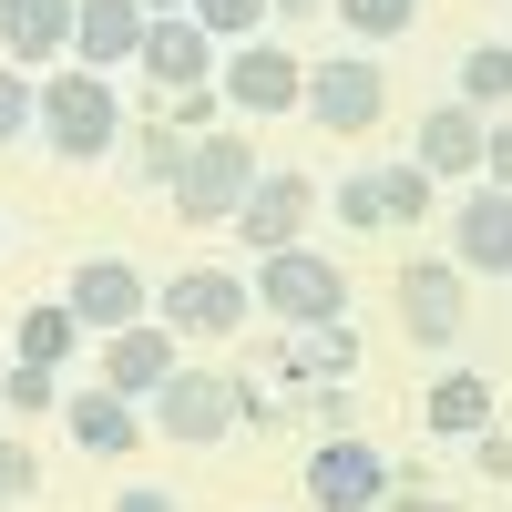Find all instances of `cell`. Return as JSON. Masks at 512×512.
<instances>
[{"instance_id":"cell-31","label":"cell","mask_w":512,"mask_h":512,"mask_svg":"<svg viewBox=\"0 0 512 512\" xmlns=\"http://www.w3.org/2000/svg\"><path fill=\"white\" fill-rule=\"evenodd\" d=\"M390 512H461L451 492H431L420 472H390Z\"/></svg>"},{"instance_id":"cell-9","label":"cell","mask_w":512,"mask_h":512,"mask_svg":"<svg viewBox=\"0 0 512 512\" xmlns=\"http://www.w3.org/2000/svg\"><path fill=\"white\" fill-rule=\"evenodd\" d=\"M216 41L195 31V11H154L144 21V41H134V72L154 82V103H175V93H205V82H216Z\"/></svg>"},{"instance_id":"cell-27","label":"cell","mask_w":512,"mask_h":512,"mask_svg":"<svg viewBox=\"0 0 512 512\" xmlns=\"http://www.w3.org/2000/svg\"><path fill=\"white\" fill-rule=\"evenodd\" d=\"M338 226H349V236H379V226H390V216H379V164H359V175L338 185Z\"/></svg>"},{"instance_id":"cell-35","label":"cell","mask_w":512,"mask_h":512,"mask_svg":"<svg viewBox=\"0 0 512 512\" xmlns=\"http://www.w3.org/2000/svg\"><path fill=\"white\" fill-rule=\"evenodd\" d=\"M144 11H185V0H144Z\"/></svg>"},{"instance_id":"cell-24","label":"cell","mask_w":512,"mask_h":512,"mask_svg":"<svg viewBox=\"0 0 512 512\" xmlns=\"http://www.w3.org/2000/svg\"><path fill=\"white\" fill-rule=\"evenodd\" d=\"M379 216L420 226V216H431V175H420V164H379Z\"/></svg>"},{"instance_id":"cell-17","label":"cell","mask_w":512,"mask_h":512,"mask_svg":"<svg viewBox=\"0 0 512 512\" xmlns=\"http://www.w3.org/2000/svg\"><path fill=\"white\" fill-rule=\"evenodd\" d=\"M144 0H72V52L82 72H113V62H134V41H144Z\"/></svg>"},{"instance_id":"cell-3","label":"cell","mask_w":512,"mask_h":512,"mask_svg":"<svg viewBox=\"0 0 512 512\" xmlns=\"http://www.w3.org/2000/svg\"><path fill=\"white\" fill-rule=\"evenodd\" d=\"M246 185H256V144H246V134H195L164 195H175L185 226H226L236 205H246Z\"/></svg>"},{"instance_id":"cell-13","label":"cell","mask_w":512,"mask_h":512,"mask_svg":"<svg viewBox=\"0 0 512 512\" xmlns=\"http://www.w3.org/2000/svg\"><path fill=\"white\" fill-rule=\"evenodd\" d=\"M62 431L72 451H93V461H134L144 451V400H123V390H62Z\"/></svg>"},{"instance_id":"cell-14","label":"cell","mask_w":512,"mask_h":512,"mask_svg":"<svg viewBox=\"0 0 512 512\" xmlns=\"http://www.w3.org/2000/svg\"><path fill=\"white\" fill-rule=\"evenodd\" d=\"M164 379H175V328H164V318L103 328V390H123V400H154Z\"/></svg>"},{"instance_id":"cell-1","label":"cell","mask_w":512,"mask_h":512,"mask_svg":"<svg viewBox=\"0 0 512 512\" xmlns=\"http://www.w3.org/2000/svg\"><path fill=\"white\" fill-rule=\"evenodd\" d=\"M256 308L287 328H338L349 318V267L318 246H277V256H256Z\"/></svg>"},{"instance_id":"cell-11","label":"cell","mask_w":512,"mask_h":512,"mask_svg":"<svg viewBox=\"0 0 512 512\" xmlns=\"http://www.w3.org/2000/svg\"><path fill=\"white\" fill-rule=\"evenodd\" d=\"M308 502L318 512H369V502H390V461H379L359 431H328L308 451Z\"/></svg>"},{"instance_id":"cell-8","label":"cell","mask_w":512,"mask_h":512,"mask_svg":"<svg viewBox=\"0 0 512 512\" xmlns=\"http://www.w3.org/2000/svg\"><path fill=\"white\" fill-rule=\"evenodd\" d=\"M246 277H226V267H175V277H164L154 287V318L164 328H175V338H236L246 328Z\"/></svg>"},{"instance_id":"cell-20","label":"cell","mask_w":512,"mask_h":512,"mask_svg":"<svg viewBox=\"0 0 512 512\" xmlns=\"http://www.w3.org/2000/svg\"><path fill=\"white\" fill-rule=\"evenodd\" d=\"M185 144H195V134L154 103V123L134 134V185H144V195H164V185H175V164H185Z\"/></svg>"},{"instance_id":"cell-36","label":"cell","mask_w":512,"mask_h":512,"mask_svg":"<svg viewBox=\"0 0 512 512\" xmlns=\"http://www.w3.org/2000/svg\"><path fill=\"white\" fill-rule=\"evenodd\" d=\"M0 512H21V502H0Z\"/></svg>"},{"instance_id":"cell-29","label":"cell","mask_w":512,"mask_h":512,"mask_svg":"<svg viewBox=\"0 0 512 512\" xmlns=\"http://www.w3.org/2000/svg\"><path fill=\"white\" fill-rule=\"evenodd\" d=\"M21 492H41V451L0 431V502H21Z\"/></svg>"},{"instance_id":"cell-21","label":"cell","mask_w":512,"mask_h":512,"mask_svg":"<svg viewBox=\"0 0 512 512\" xmlns=\"http://www.w3.org/2000/svg\"><path fill=\"white\" fill-rule=\"evenodd\" d=\"M11 338H21V359L62 369V359H72V338H82V318L62 308V297H41V308H21V318H11Z\"/></svg>"},{"instance_id":"cell-33","label":"cell","mask_w":512,"mask_h":512,"mask_svg":"<svg viewBox=\"0 0 512 512\" xmlns=\"http://www.w3.org/2000/svg\"><path fill=\"white\" fill-rule=\"evenodd\" d=\"M113 512H185L175 492H113Z\"/></svg>"},{"instance_id":"cell-12","label":"cell","mask_w":512,"mask_h":512,"mask_svg":"<svg viewBox=\"0 0 512 512\" xmlns=\"http://www.w3.org/2000/svg\"><path fill=\"white\" fill-rule=\"evenodd\" d=\"M62 308L82 318V328H134V318H154V287L134 277V267H123V256H82V267H72V287H62Z\"/></svg>"},{"instance_id":"cell-32","label":"cell","mask_w":512,"mask_h":512,"mask_svg":"<svg viewBox=\"0 0 512 512\" xmlns=\"http://www.w3.org/2000/svg\"><path fill=\"white\" fill-rule=\"evenodd\" d=\"M482 175H492V185H512V113H502V123H482Z\"/></svg>"},{"instance_id":"cell-2","label":"cell","mask_w":512,"mask_h":512,"mask_svg":"<svg viewBox=\"0 0 512 512\" xmlns=\"http://www.w3.org/2000/svg\"><path fill=\"white\" fill-rule=\"evenodd\" d=\"M31 134L52 144L62 164H103L113 134H123V103H113V82L103 72H62V82H41V113H31Z\"/></svg>"},{"instance_id":"cell-18","label":"cell","mask_w":512,"mask_h":512,"mask_svg":"<svg viewBox=\"0 0 512 512\" xmlns=\"http://www.w3.org/2000/svg\"><path fill=\"white\" fill-rule=\"evenodd\" d=\"M0 52H11L21 72L62 62L72 52V0H0Z\"/></svg>"},{"instance_id":"cell-22","label":"cell","mask_w":512,"mask_h":512,"mask_svg":"<svg viewBox=\"0 0 512 512\" xmlns=\"http://www.w3.org/2000/svg\"><path fill=\"white\" fill-rule=\"evenodd\" d=\"M461 103H472V113L512 103V41H482V52H461Z\"/></svg>"},{"instance_id":"cell-7","label":"cell","mask_w":512,"mask_h":512,"mask_svg":"<svg viewBox=\"0 0 512 512\" xmlns=\"http://www.w3.org/2000/svg\"><path fill=\"white\" fill-rule=\"evenodd\" d=\"M297 113H308L318 134H369V123L390 113V72H379L369 52H338V62H318V72H308Z\"/></svg>"},{"instance_id":"cell-5","label":"cell","mask_w":512,"mask_h":512,"mask_svg":"<svg viewBox=\"0 0 512 512\" xmlns=\"http://www.w3.org/2000/svg\"><path fill=\"white\" fill-rule=\"evenodd\" d=\"M390 308H400V328L420 338V349H451V338L472 328V277H461L451 256H410V267L390 277Z\"/></svg>"},{"instance_id":"cell-16","label":"cell","mask_w":512,"mask_h":512,"mask_svg":"<svg viewBox=\"0 0 512 512\" xmlns=\"http://www.w3.org/2000/svg\"><path fill=\"white\" fill-rule=\"evenodd\" d=\"M410 164H420V175H482V113L472 103H431V113H420L410 123Z\"/></svg>"},{"instance_id":"cell-28","label":"cell","mask_w":512,"mask_h":512,"mask_svg":"<svg viewBox=\"0 0 512 512\" xmlns=\"http://www.w3.org/2000/svg\"><path fill=\"white\" fill-rule=\"evenodd\" d=\"M31 113H41V82L11 62V72H0V144H21V134H31Z\"/></svg>"},{"instance_id":"cell-19","label":"cell","mask_w":512,"mask_h":512,"mask_svg":"<svg viewBox=\"0 0 512 512\" xmlns=\"http://www.w3.org/2000/svg\"><path fill=\"white\" fill-rule=\"evenodd\" d=\"M420 410H431V431H441V441H472V431H492V410H502V400H492V379H482V369H441Z\"/></svg>"},{"instance_id":"cell-30","label":"cell","mask_w":512,"mask_h":512,"mask_svg":"<svg viewBox=\"0 0 512 512\" xmlns=\"http://www.w3.org/2000/svg\"><path fill=\"white\" fill-rule=\"evenodd\" d=\"M472 472H482V482H512V431H502V420L472 431Z\"/></svg>"},{"instance_id":"cell-10","label":"cell","mask_w":512,"mask_h":512,"mask_svg":"<svg viewBox=\"0 0 512 512\" xmlns=\"http://www.w3.org/2000/svg\"><path fill=\"white\" fill-rule=\"evenodd\" d=\"M308 216H318V185L297 175V164H256V185L236 205V226L256 256H277V246H308Z\"/></svg>"},{"instance_id":"cell-4","label":"cell","mask_w":512,"mask_h":512,"mask_svg":"<svg viewBox=\"0 0 512 512\" xmlns=\"http://www.w3.org/2000/svg\"><path fill=\"white\" fill-rule=\"evenodd\" d=\"M297 93H308V62L287 52V41H226V62H216V103H236L246 123H267V113H297Z\"/></svg>"},{"instance_id":"cell-23","label":"cell","mask_w":512,"mask_h":512,"mask_svg":"<svg viewBox=\"0 0 512 512\" xmlns=\"http://www.w3.org/2000/svg\"><path fill=\"white\" fill-rule=\"evenodd\" d=\"M185 11H195V31L216 41V52H226V41H256V31H267V0H185Z\"/></svg>"},{"instance_id":"cell-6","label":"cell","mask_w":512,"mask_h":512,"mask_svg":"<svg viewBox=\"0 0 512 512\" xmlns=\"http://www.w3.org/2000/svg\"><path fill=\"white\" fill-rule=\"evenodd\" d=\"M236 410H256L236 379L185 369V359H175V379L154 390V431H164V441H185V451H205V441H226V431H236Z\"/></svg>"},{"instance_id":"cell-34","label":"cell","mask_w":512,"mask_h":512,"mask_svg":"<svg viewBox=\"0 0 512 512\" xmlns=\"http://www.w3.org/2000/svg\"><path fill=\"white\" fill-rule=\"evenodd\" d=\"M328 0H267V21H318Z\"/></svg>"},{"instance_id":"cell-15","label":"cell","mask_w":512,"mask_h":512,"mask_svg":"<svg viewBox=\"0 0 512 512\" xmlns=\"http://www.w3.org/2000/svg\"><path fill=\"white\" fill-rule=\"evenodd\" d=\"M451 267L461 277H512V185H482V195H461V216H451Z\"/></svg>"},{"instance_id":"cell-25","label":"cell","mask_w":512,"mask_h":512,"mask_svg":"<svg viewBox=\"0 0 512 512\" xmlns=\"http://www.w3.org/2000/svg\"><path fill=\"white\" fill-rule=\"evenodd\" d=\"M328 11H338V21H349L359 41H400V31L420 21V0H328Z\"/></svg>"},{"instance_id":"cell-26","label":"cell","mask_w":512,"mask_h":512,"mask_svg":"<svg viewBox=\"0 0 512 512\" xmlns=\"http://www.w3.org/2000/svg\"><path fill=\"white\" fill-rule=\"evenodd\" d=\"M0 410H62V369L11 359V369H0Z\"/></svg>"}]
</instances>
